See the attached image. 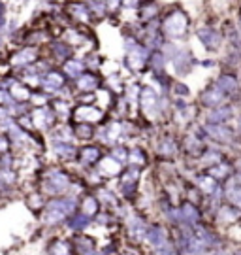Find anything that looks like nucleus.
Returning <instances> with one entry per match:
<instances>
[{
    "instance_id": "obj_1",
    "label": "nucleus",
    "mask_w": 241,
    "mask_h": 255,
    "mask_svg": "<svg viewBox=\"0 0 241 255\" xmlns=\"http://www.w3.org/2000/svg\"><path fill=\"white\" fill-rule=\"evenodd\" d=\"M136 0H126V4H134Z\"/></svg>"
}]
</instances>
